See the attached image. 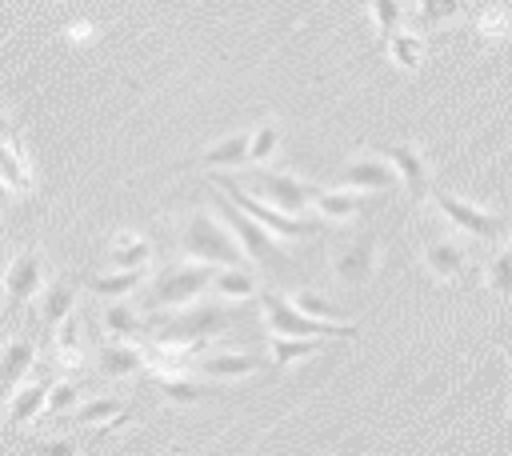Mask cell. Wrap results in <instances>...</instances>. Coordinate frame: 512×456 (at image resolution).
I'll return each mask as SVG.
<instances>
[{"instance_id":"6da1fadb","label":"cell","mask_w":512,"mask_h":456,"mask_svg":"<svg viewBox=\"0 0 512 456\" xmlns=\"http://www.w3.org/2000/svg\"><path fill=\"white\" fill-rule=\"evenodd\" d=\"M176 244H180L184 260H196V264H208V268H228V264H240L244 260V252L232 240V232L208 208H192V212L180 216Z\"/></svg>"},{"instance_id":"7a4b0ae2","label":"cell","mask_w":512,"mask_h":456,"mask_svg":"<svg viewBox=\"0 0 512 456\" xmlns=\"http://www.w3.org/2000/svg\"><path fill=\"white\" fill-rule=\"evenodd\" d=\"M260 312H264V328L272 336H316V340H352L360 328L352 320H316L304 316L300 308H292V300L284 292L260 288Z\"/></svg>"},{"instance_id":"3957f363","label":"cell","mask_w":512,"mask_h":456,"mask_svg":"<svg viewBox=\"0 0 512 456\" xmlns=\"http://www.w3.org/2000/svg\"><path fill=\"white\" fill-rule=\"evenodd\" d=\"M228 328V308L224 304H208V300H192L184 308H176V316H168L160 324V344H176L184 352H200L212 336H220Z\"/></svg>"},{"instance_id":"277c9868","label":"cell","mask_w":512,"mask_h":456,"mask_svg":"<svg viewBox=\"0 0 512 456\" xmlns=\"http://www.w3.org/2000/svg\"><path fill=\"white\" fill-rule=\"evenodd\" d=\"M208 184L216 188V192H224L244 216H252L256 224H264L272 236H288V240H304V236H316L320 232V220H304V216H288V212H280V208H272V204H264V200H256V196H248L244 188H240V180L236 176H224V172H212L208 176Z\"/></svg>"},{"instance_id":"5b68a950","label":"cell","mask_w":512,"mask_h":456,"mask_svg":"<svg viewBox=\"0 0 512 456\" xmlns=\"http://www.w3.org/2000/svg\"><path fill=\"white\" fill-rule=\"evenodd\" d=\"M212 272L208 264H196V260H184V264H168L160 268L152 280H148V308H184L192 300H200L212 284Z\"/></svg>"},{"instance_id":"8992f818","label":"cell","mask_w":512,"mask_h":456,"mask_svg":"<svg viewBox=\"0 0 512 456\" xmlns=\"http://www.w3.org/2000/svg\"><path fill=\"white\" fill-rule=\"evenodd\" d=\"M240 188H244L248 196H256V200H264V204L288 212V216H304V208L312 204V192H316V188H312L308 180H300L296 172L260 168V164H252V172H248V180H240Z\"/></svg>"},{"instance_id":"52a82bcc","label":"cell","mask_w":512,"mask_h":456,"mask_svg":"<svg viewBox=\"0 0 512 456\" xmlns=\"http://www.w3.org/2000/svg\"><path fill=\"white\" fill-rule=\"evenodd\" d=\"M428 196H432V204L440 208V216H444L456 232H464V236H472V240H484V244L508 236V220H504V216H496V212H488V208H480V204H468V200H460V196H452V192H444V188H432Z\"/></svg>"},{"instance_id":"ba28073f","label":"cell","mask_w":512,"mask_h":456,"mask_svg":"<svg viewBox=\"0 0 512 456\" xmlns=\"http://www.w3.org/2000/svg\"><path fill=\"white\" fill-rule=\"evenodd\" d=\"M216 196V216L224 220V228L232 232V240L240 244V252L248 256V260H256V264H268V268H276L280 264V248H276V236L264 228V224H256L252 216H244L224 192H212Z\"/></svg>"},{"instance_id":"9c48e42d","label":"cell","mask_w":512,"mask_h":456,"mask_svg":"<svg viewBox=\"0 0 512 456\" xmlns=\"http://www.w3.org/2000/svg\"><path fill=\"white\" fill-rule=\"evenodd\" d=\"M380 272V236L364 232L332 248V280L344 288H364Z\"/></svg>"},{"instance_id":"30bf717a","label":"cell","mask_w":512,"mask_h":456,"mask_svg":"<svg viewBox=\"0 0 512 456\" xmlns=\"http://www.w3.org/2000/svg\"><path fill=\"white\" fill-rule=\"evenodd\" d=\"M44 256L36 248H24L8 260L4 268V280H0V300H4V312H20L28 300H36V292L44 288Z\"/></svg>"},{"instance_id":"8fae6325","label":"cell","mask_w":512,"mask_h":456,"mask_svg":"<svg viewBox=\"0 0 512 456\" xmlns=\"http://www.w3.org/2000/svg\"><path fill=\"white\" fill-rule=\"evenodd\" d=\"M336 188H348V192H388V188H400V180H396V168L388 164V156L360 152L356 160L344 164Z\"/></svg>"},{"instance_id":"7c38bea8","label":"cell","mask_w":512,"mask_h":456,"mask_svg":"<svg viewBox=\"0 0 512 456\" xmlns=\"http://www.w3.org/2000/svg\"><path fill=\"white\" fill-rule=\"evenodd\" d=\"M380 156H388V164L396 168L400 188H408L412 200H424V196L432 192V172H428L424 152H420L416 144H404V140H400V144H384Z\"/></svg>"},{"instance_id":"4fadbf2b","label":"cell","mask_w":512,"mask_h":456,"mask_svg":"<svg viewBox=\"0 0 512 456\" xmlns=\"http://www.w3.org/2000/svg\"><path fill=\"white\" fill-rule=\"evenodd\" d=\"M188 364L196 368L200 380H244L260 368V360L252 352H240V348H212V352H200Z\"/></svg>"},{"instance_id":"5bb4252c","label":"cell","mask_w":512,"mask_h":456,"mask_svg":"<svg viewBox=\"0 0 512 456\" xmlns=\"http://www.w3.org/2000/svg\"><path fill=\"white\" fill-rule=\"evenodd\" d=\"M424 268H428L432 280L452 284V280L464 276V268H468V252H464L460 240H452V236H436V240L424 244Z\"/></svg>"},{"instance_id":"9a60e30c","label":"cell","mask_w":512,"mask_h":456,"mask_svg":"<svg viewBox=\"0 0 512 456\" xmlns=\"http://www.w3.org/2000/svg\"><path fill=\"white\" fill-rule=\"evenodd\" d=\"M140 368H148L144 364V348H136L132 340H104L100 348H96V372L104 376V380H124V376H136Z\"/></svg>"},{"instance_id":"2e32d148","label":"cell","mask_w":512,"mask_h":456,"mask_svg":"<svg viewBox=\"0 0 512 456\" xmlns=\"http://www.w3.org/2000/svg\"><path fill=\"white\" fill-rule=\"evenodd\" d=\"M32 364H36V340L32 336H12L0 348V396H8L16 384H24Z\"/></svg>"},{"instance_id":"e0dca14e","label":"cell","mask_w":512,"mask_h":456,"mask_svg":"<svg viewBox=\"0 0 512 456\" xmlns=\"http://www.w3.org/2000/svg\"><path fill=\"white\" fill-rule=\"evenodd\" d=\"M48 388H52L48 376H44V380H28V384H16V388L8 392V424H12V428H16V424H32V420L44 412Z\"/></svg>"},{"instance_id":"ac0fdd59","label":"cell","mask_w":512,"mask_h":456,"mask_svg":"<svg viewBox=\"0 0 512 456\" xmlns=\"http://www.w3.org/2000/svg\"><path fill=\"white\" fill-rule=\"evenodd\" d=\"M36 296H40V320H44V328L52 332L68 312H76L80 288H76L72 280H44V288H40Z\"/></svg>"},{"instance_id":"d6986e66","label":"cell","mask_w":512,"mask_h":456,"mask_svg":"<svg viewBox=\"0 0 512 456\" xmlns=\"http://www.w3.org/2000/svg\"><path fill=\"white\" fill-rule=\"evenodd\" d=\"M152 380H156V388H160V396H164L168 404H200V400H208V396H212V388H208L204 380L188 376L184 368L152 372Z\"/></svg>"},{"instance_id":"ffe728a7","label":"cell","mask_w":512,"mask_h":456,"mask_svg":"<svg viewBox=\"0 0 512 456\" xmlns=\"http://www.w3.org/2000/svg\"><path fill=\"white\" fill-rule=\"evenodd\" d=\"M0 184L8 192H32V164L20 148V140L0 136Z\"/></svg>"},{"instance_id":"44dd1931","label":"cell","mask_w":512,"mask_h":456,"mask_svg":"<svg viewBox=\"0 0 512 456\" xmlns=\"http://www.w3.org/2000/svg\"><path fill=\"white\" fill-rule=\"evenodd\" d=\"M308 208H316V212H320V220L352 224V220L360 216V196H356V192H348V188H324V192L316 188Z\"/></svg>"},{"instance_id":"7402d4cb","label":"cell","mask_w":512,"mask_h":456,"mask_svg":"<svg viewBox=\"0 0 512 456\" xmlns=\"http://www.w3.org/2000/svg\"><path fill=\"white\" fill-rule=\"evenodd\" d=\"M224 304H240V300H252L260 288H256V276L244 272L240 264H228V268H216L212 272V284H208Z\"/></svg>"},{"instance_id":"603a6c76","label":"cell","mask_w":512,"mask_h":456,"mask_svg":"<svg viewBox=\"0 0 512 456\" xmlns=\"http://www.w3.org/2000/svg\"><path fill=\"white\" fill-rule=\"evenodd\" d=\"M196 164H204V168H240V164H248V128L244 132H232V136H224L216 144H208L196 156Z\"/></svg>"},{"instance_id":"cb8c5ba5","label":"cell","mask_w":512,"mask_h":456,"mask_svg":"<svg viewBox=\"0 0 512 456\" xmlns=\"http://www.w3.org/2000/svg\"><path fill=\"white\" fill-rule=\"evenodd\" d=\"M108 260H112V268H148L152 244L140 232H116L108 244Z\"/></svg>"},{"instance_id":"d4e9b609","label":"cell","mask_w":512,"mask_h":456,"mask_svg":"<svg viewBox=\"0 0 512 456\" xmlns=\"http://www.w3.org/2000/svg\"><path fill=\"white\" fill-rule=\"evenodd\" d=\"M384 48H388V60H392L396 68H404V72H416V68L424 64V40H420V32L396 28V32L384 36Z\"/></svg>"},{"instance_id":"484cf974","label":"cell","mask_w":512,"mask_h":456,"mask_svg":"<svg viewBox=\"0 0 512 456\" xmlns=\"http://www.w3.org/2000/svg\"><path fill=\"white\" fill-rule=\"evenodd\" d=\"M72 420L76 424H104V428H120L128 420L124 404L116 396H96V400H84L72 408Z\"/></svg>"},{"instance_id":"4316f807","label":"cell","mask_w":512,"mask_h":456,"mask_svg":"<svg viewBox=\"0 0 512 456\" xmlns=\"http://www.w3.org/2000/svg\"><path fill=\"white\" fill-rule=\"evenodd\" d=\"M328 340H316V336H272L268 340V352H272V364L276 368H288L296 360H308L324 348Z\"/></svg>"},{"instance_id":"83f0119b","label":"cell","mask_w":512,"mask_h":456,"mask_svg":"<svg viewBox=\"0 0 512 456\" xmlns=\"http://www.w3.org/2000/svg\"><path fill=\"white\" fill-rule=\"evenodd\" d=\"M144 280H148V272H144V268H112L108 276H92V280H88V292L120 300V296L136 292V288H140Z\"/></svg>"},{"instance_id":"f1b7e54d","label":"cell","mask_w":512,"mask_h":456,"mask_svg":"<svg viewBox=\"0 0 512 456\" xmlns=\"http://www.w3.org/2000/svg\"><path fill=\"white\" fill-rule=\"evenodd\" d=\"M100 324H104L108 336H116V340H132V336L144 328V316L120 296V300H112V304L100 312Z\"/></svg>"},{"instance_id":"f546056e","label":"cell","mask_w":512,"mask_h":456,"mask_svg":"<svg viewBox=\"0 0 512 456\" xmlns=\"http://www.w3.org/2000/svg\"><path fill=\"white\" fill-rule=\"evenodd\" d=\"M52 348H56V360L68 364V368L84 360V348H80V316H76V312H68V316L52 328Z\"/></svg>"},{"instance_id":"4dcf8cb0","label":"cell","mask_w":512,"mask_h":456,"mask_svg":"<svg viewBox=\"0 0 512 456\" xmlns=\"http://www.w3.org/2000/svg\"><path fill=\"white\" fill-rule=\"evenodd\" d=\"M484 284L500 300H512V244H504V248L492 252V260L484 264Z\"/></svg>"},{"instance_id":"1f68e13d","label":"cell","mask_w":512,"mask_h":456,"mask_svg":"<svg viewBox=\"0 0 512 456\" xmlns=\"http://www.w3.org/2000/svg\"><path fill=\"white\" fill-rule=\"evenodd\" d=\"M276 148H280V128H276L272 120L248 128V164H264V160H272Z\"/></svg>"},{"instance_id":"d6a6232c","label":"cell","mask_w":512,"mask_h":456,"mask_svg":"<svg viewBox=\"0 0 512 456\" xmlns=\"http://www.w3.org/2000/svg\"><path fill=\"white\" fill-rule=\"evenodd\" d=\"M288 300H292V308H300L304 316H316V320H348V312H344V308H336L328 296H316V292H308V288L292 292Z\"/></svg>"},{"instance_id":"836d02e7","label":"cell","mask_w":512,"mask_h":456,"mask_svg":"<svg viewBox=\"0 0 512 456\" xmlns=\"http://www.w3.org/2000/svg\"><path fill=\"white\" fill-rule=\"evenodd\" d=\"M464 0H416V24L432 28V24H448L452 16H460Z\"/></svg>"},{"instance_id":"e575fe53","label":"cell","mask_w":512,"mask_h":456,"mask_svg":"<svg viewBox=\"0 0 512 456\" xmlns=\"http://www.w3.org/2000/svg\"><path fill=\"white\" fill-rule=\"evenodd\" d=\"M472 24H476V32H480L484 40H504V36L512 32V16H508L504 8H492V4H488V8H480Z\"/></svg>"},{"instance_id":"d590c367","label":"cell","mask_w":512,"mask_h":456,"mask_svg":"<svg viewBox=\"0 0 512 456\" xmlns=\"http://www.w3.org/2000/svg\"><path fill=\"white\" fill-rule=\"evenodd\" d=\"M80 404V384L76 380H52L48 388V400H44V412L56 416V412H72Z\"/></svg>"},{"instance_id":"8d00e7d4","label":"cell","mask_w":512,"mask_h":456,"mask_svg":"<svg viewBox=\"0 0 512 456\" xmlns=\"http://www.w3.org/2000/svg\"><path fill=\"white\" fill-rule=\"evenodd\" d=\"M368 12H372V24H376L380 36L396 32V28H400V16H404L400 0H368Z\"/></svg>"},{"instance_id":"74e56055","label":"cell","mask_w":512,"mask_h":456,"mask_svg":"<svg viewBox=\"0 0 512 456\" xmlns=\"http://www.w3.org/2000/svg\"><path fill=\"white\" fill-rule=\"evenodd\" d=\"M20 456H76V444L72 440H44V444L24 448Z\"/></svg>"},{"instance_id":"f35d334b","label":"cell","mask_w":512,"mask_h":456,"mask_svg":"<svg viewBox=\"0 0 512 456\" xmlns=\"http://www.w3.org/2000/svg\"><path fill=\"white\" fill-rule=\"evenodd\" d=\"M8 132H12V124H8V116L0 112V136H8Z\"/></svg>"},{"instance_id":"ab89813d","label":"cell","mask_w":512,"mask_h":456,"mask_svg":"<svg viewBox=\"0 0 512 456\" xmlns=\"http://www.w3.org/2000/svg\"><path fill=\"white\" fill-rule=\"evenodd\" d=\"M508 360H512V348H508Z\"/></svg>"},{"instance_id":"60d3db41","label":"cell","mask_w":512,"mask_h":456,"mask_svg":"<svg viewBox=\"0 0 512 456\" xmlns=\"http://www.w3.org/2000/svg\"><path fill=\"white\" fill-rule=\"evenodd\" d=\"M508 412H512V400H508Z\"/></svg>"}]
</instances>
